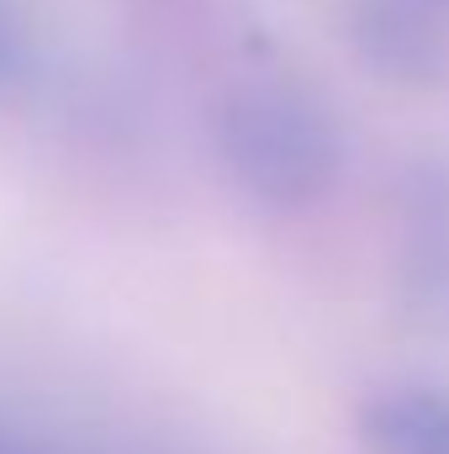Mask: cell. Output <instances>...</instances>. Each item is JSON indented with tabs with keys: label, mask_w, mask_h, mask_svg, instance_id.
Segmentation results:
<instances>
[{
	"label": "cell",
	"mask_w": 449,
	"mask_h": 454,
	"mask_svg": "<svg viewBox=\"0 0 449 454\" xmlns=\"http://www.w3.org/2000/svg\"><path fill=\"white\" fill-rule=\"evenodd\" d=\"M212 137H217V153L227 159L232 180H243L248 191H264V196L302 191L318 175V153H323V137H318L307 106L270 85H248V90H232L227 101H217Z\"/></svg>",
	"instance_id": "cell-1"
},
{
	"label": "cell",
	"mask_w": 449,
	"mask_h": 454,
	"mask_svg": "<svg viewBox=\"0 0 449 454\" xmlns=\"http://www.w3.org/2000/svg\"><path fill=\"white\" fill-rule=\"evenodd\" d=\"M48 69L43 21L32 0H0V112H21Z\"/></svg>",
	"instance_id": "cell-2"
}]
</instances>
